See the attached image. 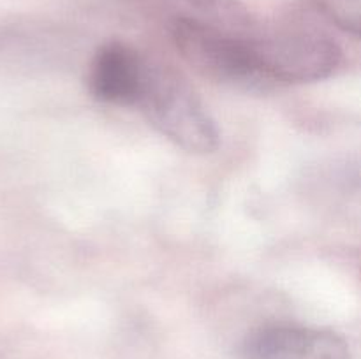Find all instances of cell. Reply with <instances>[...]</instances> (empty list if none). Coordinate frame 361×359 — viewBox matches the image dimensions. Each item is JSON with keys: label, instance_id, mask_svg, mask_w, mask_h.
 <instances>
[{"label": "cell", "instance_id": "obj_2", "mask_svg": "<svg viewBox=\"0 0 361 359\" xmlns=\"http://www.w3.org/2000/svg\"><path fill=\"white\" fill-rule=\"evenodd\" d=\"M173 42L180 55L201 76L215 83L249 92H268L252 39H242L194 18H176L171 25Z\"/></svg>", "mask_w": 361, "mask_h": 359}, {"label": "cell", "instance_id": "obj_3", "mask_svg": "<svg viewBox=\"0 0 361 359\" xmlns=\"http://www.w3.org/2000/svg\"><path fill=\"white\" fill-rule=\"evenodd\" d=\"M252 44L271 88L326 80L342 63L341 46L314 32L252 39Z\"/></svg>", "mask_w": 361, "mask_h": 359}, {"label": "cell", "instance_id": "obj_5", "mask_svg": "<svg viewBox=\"0 0 361 359\" xmlns=\"http://www.w3.org/2000/svg\"><path fill=\"white\" fill-rule=\"evenodd\" d=\"M245 359H351L348 341L335 331L298 324H270L249 334Z\"/></svg>", "mask_w": 361, "mask_h": 359}, {"label": "cell", "instance_id": "obj_4", "mask_svg": "<svg viewBox=\"0 0 361 359\" xmlns=\"http://www.w3.org/2000/svg\"><path fill=\"white\" fill-rule=\"evenodd\" d=\"M150 65L140 51L126 42H106L90 63L88 87L92 97L104 104L134 108L147 87Z\"/></svg>", "mask_w": 361, "mask_h": 359}, {"label": "cell", "instance_id": "obj_6", "mask_svg": "<svg viewBox=\"0 0 361 359\" xmlns=\"http://www.w3.org/2000/svg\"><path fill=\"white\" fill-rule=\"evenodd\" d=\"M324 16L348 34L361 35V0H317Z\"/></svg>", "mask_w": 361, "mask_h": 359}, {"label": "cell", "instance_id": "obj_1", "mask_svg": "<svg viewBox=\"0 0 361 359\" xmlns=\"http://www.w3.org/2000/svg\"><path fill=\"white\" fill-rule=\"evenodd\" d=\"M136 108L162 136L189 153H214L221 144L210 113L185 77L171 67L152 63Z\"/></svg>", "mask_w": 361, "mask_h": 359}, {"label": "cell", "instance_id": "obj_7", "mask_svg": "<svg viewBox=\"0 0 361 359\" xmlns=\"http://www.w3.org/2000/svg\"><path fill=\"white\" fill-rule=\"evenodd\" d=\"M189 2L219 21L231 25H243L249 21L247 9L240 0H189Z\"/></svg>", "mask_w": 361, "mask_h": 359}]
</instances>
